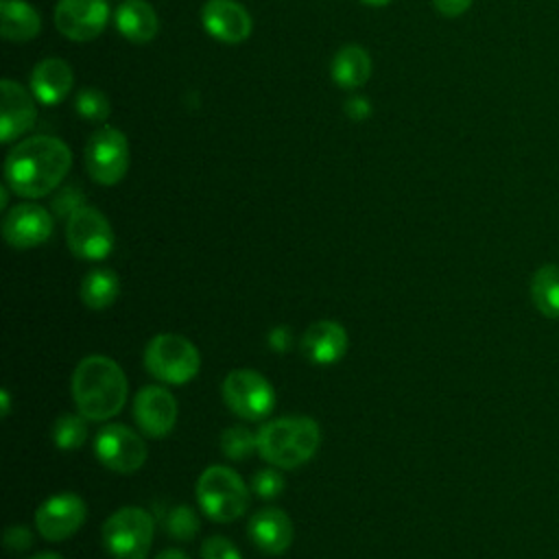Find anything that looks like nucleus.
<instances>
[{
  "label": "nucleus",
  "instance_id": "f257e3e1",
  "mask_svg": "<svg viewBox=\"0 0 559 559\" xmlns=\"http://www.w3.org/2000/svg\"><path fill=\"white\" fill-rule=\"evenodd\" d=\"M72 166L70 148L52 135H33L17 142L4 159L7 186L26 199L50 194Z\"/></svg>",
  "mask_w": 559,
  "mask_h": 559
},
{
  "label": "nucleus",
  "instance_id": "f03ea898",
  "mask_svg": "<svg viewBox=\"0 0 559 559\" xmlns=\"http://www.w3.org/2000/svg\"><path fill=\"white\" fill-rule=\"evenodd\" d=\"M127 376L122 367L103 354L85 356L72 373V397L76 411L90 421L118 415L127 402Z\"/></svg>",
  "mask_w": 559,
  "mask_h": 559
},
{
  "label": "nucleus",
  "instance_id": "7ed1b4c3",
  "mask_svg": "<svg viewBox=\"0 0 559 559\" xmlns=\"http://www.w3.org/2000/svg\"><path fill=\"white\" fill-rule=\"evenodd\" d=\"M260 456L280 467L293 469L304 465L321 443L319 424L310 417H277L255 432Z\"/></svg>",
  "mask_w": 559,
  "mask_h": 559
},
{
  "label": "nucleus",
  "instance_id": "20e7f679",
  "mask_svg": "<svg viewBox=\"0 0 559 559\" xmlns=\"http://www.w3.org/2000/svg\"><path fill=\"white\" fill-rule=\"evenodd\" d=\"M197 502L210 520L234 522L249 507V489L231 467L212 465L197 480Z\"/></svg>",
  "mask_w": 559,
  "mask_h": 559
},
{
  "label": "nucleus",
  "instance_id": "39448f33",
  "mask_svg": "<svg viewBox=\"0 0 559 559\" xmlns=\"http://www.w3.org/2000/svg\"><path fill=\"white\" fill-rule=\"evenodd\" d=\"M146 371L166 384L190 382L201 367L199 349L181 334H157L144 349Z\"/></svg>",
  "mask_w": 559,
  "mask_h": 559
},
{
  "label": "nucleus",
  "instance_id": "423d86ee",
  "mask_svg": "<svg viewBox=\"0 0 559 559\" xmlns=\"http://www.w3.org/2000/svg\"><path fill=\"white\" fill-rule=\"evenodd\" d=\"M153 518L140 507H122L103 524V544L114 559H146L153 544Z\"/></svg>",
  "mask_w": 559,
  "mask_h": 559
},
{
  "label": "nucleus",
  "instance_id": "0eeeda50",
  "mask_svg": "<svg viewBox=\"0 0 559 559\" xmlns=\"http://www.w3.org/2000/svg\"><path fill=\"white\" fill-rule=\"evenodd\" d=\"M225 404L247 421H260L275 408V391L271 382L253 369H234L221 386Z\"/></svg>",
  "mask_w": 559,
  "mask_h": 559
},
{
  "label": "nucleus",
  "instance_id": "6e6552de",
  "mask_svg": "<svg viewBox=\"0 0 559 559\" xmlns=\"http://www.w3.org/2000/svg\"><path fill=\"white\" fill-rule=\"evenodd\" d=\"M85 168L92 181L116 186L129 168L127 135L114 127L96 129L85 144Z\"/></svg>",
  "mask_w": 559,
  "mask_h": 559
},
{
  "label": "nucleus",
  "instance_id": "1a4fd4ad",
  "mask_svg": "<svg viewBox=\"0 0 559 559\" xmlns=\"http://www.w3.org/2000/svg\"><path fill=\"white\" fill-rule=\"evenodd\" d=\"M66 242L81 260H105L114 251V229L103 212L81 205L68 216Z\"/></svg>",
  "mask_w": 559,
  "mask_h": 559
},
{
  "label": "nucleus",
  "instance_id": "9d476101",
  "mask_svg": "<svg viewBox=\"0 0 559 559\" xmlns=\"http://www.w3.org/2000/svg\"><path fill=\"white\" fill-rule=\"evenodd\" d=\"M94 452L105 467L118 474L138 472L148 454L142 437L122 424L103 426L94 439Z\"/></svg>",
  "mask_w": 559,
  "mask_h": 559
},
{
  "label": "nucleus",
  "instance_id": "9b49d317",
  "mask_svg": "<svg viewBox=\"0 0 559 559\" xmlns=\"http://www.w3.org/2000/svg\"><path fill=\"white\" fill-rule=\"evenodd\" d=\"M87 507L81 496L63 491L46 498L35 511V528L48 542L72 537L85 522Z\"/></svg>",
  "mask_w": 559,
  "mask_h": 559
},
{
  "label": "nucleus",
  "instance_id": "f8f14e48",
  "mask_svg": "<svg viewBox=\"0 0 559 559\" xmlns=\"http://www.w3.org/2000/svg\"><path fill=\"white\" fill-rule=\"evenodd\" d=\"M109 20L105 0H59L55 7L57 31L72 41L96 39Z\"/></svg>",
  "mask_w": 559,
  "mask_h": 559
},
{
  "label": "nucleus",
  "instance_id": "ddd939ff",
  "mask_svg": "<svg viewBox=\"0 0 559 559\" xmlns=\"http://www.w3.org/2000/svg\"><path fill=\"white\" fill-rule=\"evenodd\" d=\"M133 419L146 437H166L177 424L175 395L159 384H148L140 389L133 400Z\"/></svg>",
  "mask_w": 559,
  "mask_h": 559
},
{
  "label": "nucleus",
  "instance_id": "4468645a",
  "mask_svg": "<svg viewBox=\"0 0 559 559\" xmlns=\"http://www.w3.org/2000/svg\"><path fill=\"white\" fill-rule=\"evenodd\" d=\"M52 234V216L37 203H20L7 212L2 236L13 249H31L46 242Z\"/></svg>",
  "mask_w": 559,
  "mask_h": 559
},
{
  "label": "nucleus",
  "instance_id": "2eb2a0df",
  "mask_svg": "<svg viewBox=\"0 0 559 559\" xmlns=\"http://www.w3.org/2000/svg\"><path fill=\"white\" fill-rule=\"evenodd\" d=\"M203 28L223 44H240L251 35L249 11L236 0H207L201 9Z\"/></svg>",
  "mask_w": 559,
  "mask_h": 559
},
{
  "label": "nucleus",
  "instance_id": "dca6fc26",
  "mask_svg": "<svg viewBox=\"0 0 559 559\" xmlns=\"http://www.w3.org/2000/svg\"><path fill=\"white\" fill-rule=\"evenodd\" d=\"M0 96V140L9 144L11 140L24 135L33 127L37 109L35 98L17 81L2 79Z\"/></svg>",
  "mask_w": 559,
  "mask_h": 559
},
{
  "label": "nucleus",
  "instance_id": "f3484780",
  "mask_svg": "<svg viewBox=\"0 0 559 559\" xmlns=\"http://www.w3.org/2000/svg\"><path fill=\"white\" fill-rule=\"evenodd\" d=\"M249 539L266 555H282L293 544V522L284 509L264 507L247 522Z\"/></svg>",
  "mask_w": 559,
  "mask_h": 559
},
{
  "label": "nucleus",
  "instance_id": "a211bd4d",
  "mask_svg": "<svg viewBox=\"0 0 559 559\" xmlns=\"http://www.w3.org/2000/svg\"><path fill=\"white\" fill-rule=\"evenodd\" d=\"M347 332L338 321H317L301 336V352L314 365H334L347 352Z\"/></svg>",
  "mask_w": 559,
  "mask_h": 559
},
{
  "label": "nucleus",
  "instance_id": "6ab92c4d",
  "mask_svg": "<svg viewBox=\"0 0 559 559\" xmlns=\"http://www.w3.org/2000/svg\"><path fill=\"white\" fill-rule=\"evenodd\" d=\"M72 68L57 57L39 61L31 72V92L41 105H59L72 90Z\"/></svg>",
  "mask_w": 559,
  "mask_h": 559
},
{
  "label": "nucleus",
  "instance_id": "aec40b11",
  "mask_svg": "<svg viewBox=\"0 0 559 559\" xmlns=\"http://www.w3.org/2000/svg\"><path fill=\"white\" fill-rule=\"evenodd\" d=\"M120 35L133 44L151 41L159 31L155 9L144 0H124L114 15Z\"/></svg>",
  "mask_w": 559,
  "mask_h": 559
},
{
  "label": "nucleus",
  "instance_id": "412c9836",
  "mask_svg": "<svg viewBox=\"0 0 559 559\" xmlns=\"http://www.w3.org/2000/svg\"><path fill=\"white\" fill-rule=\"evenodd\" d=\"M41 31V17L26 0H0V33L7 41H28Z\"/></svg>",
  "mask_w": 559,
  "mask_h": 559
},
{
  "label": "nucleus",
  "instance_id": "4be33fe9",
  "mask_svg": "<svg viewBox=\"0 0 559 559\" xmlns=\"http://www.w3.org/2000/svg\"><path fill=\"white\" fill-rule=\"evenodd\" d=\"M371 76V59L362 46L347 44L332 59V79L343 90H354Z\"/></svg>",
  "mask_w": 559,
  "mask_h": 559
},
{
  "label": "nucleus",
  "instance_id": "5701e85b",
  "mask_svg": "<svg viewBox=\"0 0 559 559\" xmlns=\"http://www.w3.org/2000/svg\"><path fill=\"white\" fill-rule=\"evenodd\" d=\"M120 295V277L111 269H92L81 280V299L92 310L109 308Z\"/></svg>",
  "mask_w": 559,
  "mask_h": 559
},
{
  "label": "nucleus",
  "instance_id": "b1692460",
  "mask_svg": "<svg viewBox=\"0 0 559 559\" xmlns=\"http://www.w3.org/2000/svg\"><path fill=\"white\" fill-rule=\"evenodd\" d=\"M531 301L548 319H559V264H544L531 277Z\"/></svg>",
  "mask_w": 559,
  "mask_h": 559
},
{
  "label": "nucleus",
  "instance_id": "393cba45",
  "mask_svg": "<svg viewBox=\"0 0 559 559\" xmlns=\"http://www.w3.org/2000/svg\"><path fill=\"white\" fill-rule=\"evenodd\" d=\"M87 439V424L83 415L63 413L52 424V441L59 450H79Z\"/></svg>",
  "mask_w": 559,
  "mask_h": 559
},
{
  "label": "nucleus",
  "instance_id": "a878e982",
  "mask_svg": "<svg viewBox=\"0 0 559 559\" xmlns=\"http://www.w3.org/2000/svg\"><path fill=\"white\" fill-rule=\"evenodd\" d=\"M221 450L231 461L249 459L253 452H258V437L245 426H229L221 435Z\"/></svg>",
  "mask_w": 559,
  "mask_h": 559
},
{
  "label": "nucleus",
  "instance_id": "bb28decb",
  "mask_svg": "<svg viewBox=\"0 0 559 559\" xmlns=\"http://www.w3.org/2000/svg\"><path fill=\"white\" fill-rule=\"evenodd\" d=\"M164 528L170 537H175L179 542H190L199 533L201 522H199V515L194 513V509H190L188 504H179L166 513Z\"/></svg>",
  "mask_w": 559,
  "mask_h": 559
},
{
  "label": "nucleus",
  "instance_id": "cd10ccee",
  "mask_svg": "<svg viewBox=\"0 0 559 559\" xmlns=\"http://www.w3.org/2000/svg\"><path fill=\"white\" fill-rule=\"evenodd\" d=\"M74 107H76L79 116L90 120V122H103V120L109 118V111H111L109 98L96 87H83L76 94Z\"/></svg>",
  "mask_w": 559,
  "mask_h": 559
},
{
  "label": "nucleus",
  "instance_id": "c85d7f7f",
  "mask_svg": "<svg viewBox=\"0 0 559 559\" xmlns=\"http://www.w3.org/2000/svg\"><path fill=\"white\" fill-rule=\"evenodd\" d=\"M251 489L258 498L271 500V498H275L284 491V476L277 469H271V467L258 469L251 478Z\"/></svg>",
  "mask_w": 559,
  "mask_h": 559
},
{
  "label": "nucleus",
  "instance_id": "c756f323",
  "mask_svg": "<svg viewBox=\"0 0 559 559\" xmlns=\"http://www.w3.org/2000/svg\"><path fill=\"white\" fill-rule=\"evenodd\" d=\"M201 559H242L236 544L223 535H212L201 546Z\"/></svg>",
  "mask_w": 559,
  "mask_h": 559
},
{
  "label": "nucleus",
  "instance_id": "7c9ffc66",
  "mask_svg": "<svg viewBox=\"0 0 559 559\" xmlns=\"http://www.w3.org/2000/svg\"><path fill=\"white\" fill-rule=\"evenodd\" d=\"M33 546V533L26 526H9L4 531V548L11 552H24Z\"/></svg>",
  "mask_w": 559,
  "mask_h": 559
},
{
  "label": "nucleus",
  "instance_id": "2f4dec72",
  "mask_svg": "<svg viewBox=\"0 0 559 559\" xmlns=\"http://www.w3.org/2000/svg\"><path fill=\"white\" fill-rule=\"evenodd\" d=\"M83 197L79 194V190H74V188H66L59 197H57V201H55V207H57V212L61 214V216H70L72 212H76L83 203Z\"/></svg>",
  "mask_w": 559,
  "mask_h": 559
},
{
  "label": "nucleus",
  "instance_id": "473e14b6",
  "mask_svg": "<svg viewBox=\"0 0 559 559\" xmlns=\"http://www.w3.org/2000/svg\"><path fill=\"white\" fill-rule=\"evenodd\" d=\"M345 114H347L352 120H356V122L369 118V116H371V103H369V98H365V96H352L349 100H345Z\"/></svg>",
  "mask_w": 559,
  "mask_h": 559
},
{
  "label": "nucleus",
  "instance_id": "72a5a7b5",
  "mask_svg": "<svg viewBox=\"0 0 559 559\" xmlns=\"http://www.w3.org/2000/svg\"><path fill=\"white\" fill-rule=\"evenodd\" d=\"M474 0H432V7L443 15V17H459L463 15Z\"/></svg>",
  "mask_w": 559,
  "mask_h": 559
},
{
  "label": "nucleus",
  "instance_id": "f704fd0d",
  "mask_svg": "<svg viewBox=\"0 0 559 559\" xmlns=\"http://www.w3.org/2000/svg\"><path fill=\"white\" fill-rule=\"evenodd\" d=\"M269 345H271V349H275V352H280V354L288 352V349H290V345H293L290 330H288L286 325H277V328H273V330H271V334H269Z\"/></svg>",
  "mask_w": 559,
  "mask_h": 559
},
{
  "label": "nucleus",
  "instance_id": "c9c22d12",
  "mask_svg": "<svg viewBox=\"0 0 559 559\" xmlns=\"http://www.w3.org/2000/svg\"><path fill=\"white\" fill-rule=\"evenodd\" d=\"M155 559H188V555L181 550H175V548H166Z\"/></svg>",
  "mask_w": 559,
  "mask_h": 559
},
{
  "label": "nucleus",
  "instance_id": "e433bc0d",
  "mask_svg": "<svg viewBox=\"0 0 559 559\" xmlns=\"http://www.w3.org/2000/svg\"><path fill=\"white\" fill-rule=\"evenodd\" d=\"M0 400H2V417H7L11 413V397H9L7 389L0 391Z\"/></svg>",
  "mask_w": 559,
  "mask_h": 559
},
{
  "label": "nucleus",
  "instance_id": "4c0bfd02",
  "mask_svg": "<svg viewBox=\"0 0 559 559\" xmlns=\"http://www.w3.org/2000/svg\"><path fill=\"white\" fill-rule=\"evenodd\" d=\"M28 559H63V557L57 555V552H37V555H33Z\"/></svg>",
  "mask_w": 559,
  "mask_h": 559
},
{
  "label": "nucleus",
  "instance_id": "58836bf2",
  "mask_svg": "<svg viewBox=\"0 0 559 559\" xmlns=\"http://www.w3.org/2000/svg\"><path fill=\"white\" fill-rule=\"evenodd\" d=\"M7 203H9V190H7V186H2V188H0V207L4 210Z\"/></svg>",
  "mask_w": 559,
  "mask_h": 559
},
{
  "label": "nucleus",
  "instance_id": "ea45409f",
  "mask_svg": "<svg viewBox=\"0 0 559 559\" xmlns=\"http://www.w3.org/2000/svg\"><path fill=\"white\" fill-rule=\"evenodd\" d=\"M360 2H365V4H371V7H384V4H389L391 0H360Z\"/></svg>",
  "mask_w": 559,
  "mask_h": 559
}]
</instances>
